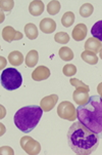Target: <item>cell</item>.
Here are the masks:
<instances>
[{"label": "cell", "instance_id": "obj_1", "mask_svg": "<svg viewBox=\"0 0 102 155\" xmlns=\"http://www.w3.org/2000/svg\"><path fill=\"white\" fill-rule=\"evenodd\" d=\"M99 139L100 138L95 133L80 121L73 123L67 133L69 145L78 155L93 153L99 145Z\"/></svg>", "mask_w": 102, "mask_h": 155}, {"label": "cell", "instance_id": "obj_2", "mask_svg": "<svg viewBox=\"0 0 102 155\" xmlns=\"http://www.w3.org/2000/svg\"><path fill=\"white\" fill-rule=\"evenodd\" d=\"M77 117L80 122L85 124L102 138V99L101 97L93 96L89 99L88 103L79 106L77 109Z\"/></svg>", "mask_w": 102, "mask_h": 155}, {"label": "cell", "instance_id": "obj_3", "mask_svg": "<svg viewBox=\"0 0 102 155\" xmlns=\"http://www.w3.org/2000/svg\"><path fill=\"white\" fill-rule=\"evenodd\" d=\"M43 109L38 105H29L23 107L14 114V124L23 133H30L40 121Z\"/></svg>", "mask_w": 102, "mask_h": 155}, {"label": "cell", "instance_id": "obj_4", "mask_svg": "<svg viewBox=\"0 0 102 155\" xmlns=\"http://www.w3.org/2000/svg\"><path fill=\"white\" fill-rule=\"evenodd\" d=\"M23 83L22 74L14 68H7L1 74V84L7 91H14Z\"/></svg>", "mask_w": 102, "mask_h": 155}, {"label": "cell", "instance_id": "obj_5", "mask_svg": "<svg viewBox=\"0 0 102 155\" xmlns=\"http://www.w3.org/2000/svg\"><path fill=\"white\" fill-rule=\"evenodd\" d=\"M57 114L61 119L76 120L77 119V109L69 101H63L57 107Z\"/></svg>", "mask_w": 102, "mask_h": 155}, {"label": "cell", "instance_id": "obj_6", "mask_svg": "<svg viewBox=\"0 0 102 155\" xmlns=\"http://www.w3.org/2000/svg\"><path fill=\"white\" fill-rule=\"evenodd\" d=\"M20 147L29 155H37L41 151L40 143L30 136H25L20 139Z\"/></svg>", "mask_w": 102, "mask_h": 155}, {"label": "cell", "instance_id": "obj_7", "mask_svg": "<svg viewBox=\"0 0 102 155\" xmlns=\"http://www.w3.org/2000/svg\"><path fill=\"white\" fill-rule=\"evenodd\" d=\"M2 38L6 42H12L14 40H20L23 38V33L14 30V28L10 27V26H7L2 30Z\"/></svg>", "mask_w": 102, "mask_h": 155}, {"label": "cell", "instance_id": "obj_8", "mask_svg": "<svg viewBox=\"0 0 102 155\" xmlns=\"http://www.w3.org/2000/svg\"><path fill=\"white\" fill-rule=\"evenodd\" d=\"M58 102V96L57 94H50L43 98L40 102V107L43 109V111L49 112L55 107L56 103Z\"/></svg>", "mask_w": 102, "mask_h": 155}, {"label": "cell", "instance_id": "obj_9", "mask_svg": "<svg viewBox=\"0 0 102 155\" xmlns=\"http://www.w3.org/2000/svg\"><path fill=\"white\" fill-rule=\"evenodd\" d=\"M73 99H74L75 103H77L80 106L85 105L86 103H88L89 99H90L89 91L85 88H76V91L73 94Z\"/></svg>", "mask_w": 102, "mask_h": 155}, {"label": "cell", "instance_id": "obj_10", "mask_svg": "<svg viewBox=\"0 0 102 155\" xmlns=\"http://www.w3.org/2000/svg\"><path fill=\"white\" fill-rule=\"evenodd\" d=\"M50 70L45 66H38L32 73V78L35 81H42L49 78Z\"/></svg>", "mask_w": 102, "mask_h": 155}, {"label": "cell", "instance_id": "obj_11", "mask_svg": "<svg viewBox=\"0 0 102 155\" xmlns=\"http://www.w3.org/2000/svg\"><path fill=\"white\" fill-rule=\"evenodd\" d=\"M39 28L43 33L45 34H51L55 31L56 29V23L55 21H53L52 19H49V18H45L40 22V25H39Z\"/></svg>", "mask_w": 102, "mask_h": 155}, {"label": "cell", "instance_id": "obj_12", "mask_svg": "<svg viewBox=\"0 0 102 155\" xmlns=\"http://www.w3.org/2000/svg\"><path fill=\"white\" fill-rule=\"evenodd\" d=\"M86 36H87V26L83 23L78 24L74 28V30H73L72 37L76 41H82L85 39Z\"/></svg>", "mask_w": 102, "mask_h": 155}, {"label": "cell", "instance_id": "obj_13", "mask_svg": "<svg viewBox=\"0 0 102 155\" xmlns=\"http://www.w3.org/2000/svg\"><path fill=\"white\" fill-rule=\"evenodd\" d=\"M84 46H85V51H93V52H95V54H97L102 48V42L100 40H98L97 38L91 37L86 41Z\"/></svg>", "mask_w": 102, "mask_h": 155}, {"label": "cell", "instance_id": "obj_14", "mask_svg": "<svg viewBox=\"0 0 102 155\" xmlns=\"http://www.w3.org/2000/svg\"><path fill=\"white\" fill-rule=\"evenodd\" d=\"M29 12L34 17H39L44 12V3L40 0H34L29 5Z\"/></svg>", "mask_w": 102, "mask_h": 155}, {"label": "cell", "instance_id": "obj_15", "mask_svg": "<svg viewBox=\"0 0 102 155\" xmlns=\"http://www.w3.org/2000/svg\"><path fill=\"white\" fill-rule=\"evenodd\" d=\"M38 61H39V54L37 51H35V49H32V51H29V54H27L26 60H25L26 65L30 68L35 67L36 65H37Z\"/></svg>", "mask_w": 102, "mask_h": 155}, {"label": "cell", "instance_id": "obj_16", "mask_svg": "<svg viewBox=\"0 0 102 155\" xmlns=\"http://www.w3.org/2000/svg\"><path fill=\"white\" fill-rule=\"evenodd\" d=\"M8 61L12 66H15V67L20 66L23 62V56L20 51H11L8 56Z\"/></svg>", "mask_w": 102, "mask_h": 155}, {"label": "cell", "instance_id": "obj_17", "mask_svg": "<svg viewBox=\"0 0 102 155\" xmlns=\"http://www.w3.org/2000/svg\"><path fill=\"white\" fill-rule=\"evenodd\" d=\"M25 34L29 39H31V40H34V39L37 38L39 32L35 24H33V23L27 24V25L25 26Z\"/></svg>", "mask_w": 102, "mask_h": 155}, {"label": "cell", "instance_id": "obj_18", "mask_svg": "<svg viewBox=\"0 0 102 155\" xmlns=\"http://www.w3.org/2000/svg\"><path fill=\"white\" fill-rule=\"evenodd\" d=\"M81 58H82L84 62L88 63L90 65H96L98 63V57L93 51H83L82 54H81Z\"/></svg>", "mask_w": 102, "mask_h": 155}, {"label": "cell", "instance_id": "obj_19", "mask_svg": "<svg viewBox=\"0 0 102 155\" xmlns=\"http://www.w3.org/2000/svg\"><path fill=\"white\" fill-rule=\"evenodd\" d=\"M59 57H60L61 60H63L65 62H70L74 59V52H73L72 49L67 46H62L60 49H59Z\"/></svg>", "mask_w": 102, "mask_h": 155}, {"label": "cell", "instance_id": "obj_20", "mask_svg": "<svg viewBox=\"0 0 102 155\" xmlns=\"http://www.w3.org/2000/svg\"><path fill=\"white\" fill-rule=\"evenodd\" d=\"M60 2L56 1V0H53V1H50L48 4H47V12L51 15H57L60 10Z\"/></svg>", "mask_w": 102, "mask_h": 155}, {"label": "cell", "instance_id": "obj_21", "mask_svg": "<svg viewBox=\"0 0 102 155\" xmlns=\"http://www.w3.org/2000/svg\"><path fill=\"white\" fill-rule=\"evenodd\" d=\"M75 22V15L72 12H67L63 15V17L61 18V24L62 26L65 28H69L74 24Z\"/></svg>", "mask_w": 102, "mask_h": 155}, {"label": "cell", "instance_id": "obj_22", "mask_svg": "<svg viewBox=\"0 0 102 155\" xmlns=\"http://www.w3.org/2000/svg\"><path fill=\"white\" fill-rule=\"evenodd\" d=\"M91 33H92L93 37L97 38L102 42V21H98L93 25L92 29H91Z\"/></svg>", "mask_w": 102, "mask_h": 155}, {"label": "cell", "instance_id": "obj_23", "mask_svg": "<svg viewBox=\"0 0 102 155\" xmlns=\"http://www.w3.org/2000/svg\"><path fill=\"white\" fill-rule=\"evenodd\" d=\"M94 7L92 4L90 3H84L82 6L80 7V15L83 18H88L93 14Z\"/></svg>", "mask_w": 102, "mask_h": 155}, {"label": "cell", "instance_id": "obj_24", "mask_svg": "<svg viewBox=\"0 0 102 155\" xmlns=\"http://www.w3.org/2000/svg\"><path fill=\"white\" fill-rule=\"evenodd\" d=\"M54 40L59 44H66L70 41V35L65 32H58L54 36Z\"/></svg>", "mask_w": 102, "mask_h": 155}, {"label": "cell", "instance_id": "obj_25", "mask_svg": "<svg viewBox=\"0 0 102 155\" xmlns=\"http://www.w3.org/2000/svg\"><path fill=\"white\" fill-rule=\"evenodd\" d=\"M62 72L67 77H72V76H74L77 73V67L73 64H66L63 67V69H62Z\"/></svg>", "mask_w": 102, "mask_h": 155}, {"label": "cell", "instance_id": "obj_26", "mask_svg": "<svg viewBox=\"0 0 102 155\" xmlns=\"http://www.w3.org/2000/svg\"><path fill=\"white\" fill-rule=\"evenodd\" d=\"M14 6V0H2L0 1V7H1V12H10Z\"/></svg>", "mask_w": 102, "mask_h": 155}, {"label": "cell", "instance_id": "obj_27", "mask_svg": "<svg viewBox=\"0 0 102 155\" xmlns=\"http://www.w3.org/2000/svg\"><path fill=\"white\" fill-rule=\"evenodd\" d=\"M70 84H72L73 86H75L76 88H85V89H88V91H90L89 86L87 84H85L83 81L79 80L78 78H70Z\"/></svg>", "mask_w": 102, "mask_h": 155}, {"label": "cell", "instance_id": "obj_28", "mask_svg": "<svg viewBox=\"0 0 102 155\" xmlns=\"http://www.w3.org/2000/svg\"><path fill=\"white\" fill-rule=\"evenodd\" d=\"M0 151H1V154H9V155H14V152L12 150L10 147H1V149H0Z\"/></svg>", "mask_w": 102, "mask_h": 155}, {"label": "cell", "instance_id": "obj_29", "mask_svg": "<svg viewBox=\"0 0 102 155\" xmlns=\"http://www.w3.org/2000/svg\"><path fill=\"white\" fill-rule=\"evenodd\" d=\"M97 93H98L99 94H102V82L99 83L98 86H97Z\"/></svg>", "mask_w": 102, "mask_h": 155}, {"label": "cell", "instance_id": "obj_30", "mask_svg": "<svg viewBox=\"0 0 102 155\" xmlns=\"http://www.w3.org/2000/svg\"><path fill=\"white\" fill-rule=\"evenodd\" d=\"M1 61L2 62H3V63H2V68H3V65H4V66H5V65H6V61H5V59H3V58H1Z\"/></svg>", "mask_w": 102, "mask_h": 155}, {"label": "cell", "instance_id": "obj_31", "mask_svg": "<svg viewBox=\"0 0 102 155\" xmlns=\"http://www.w3.org/2000/svg\"><path fill=\"white\" fill-rule=\"evenodd\" d=\"M99 56H100V59L102 60V48L100 49V51H99Z\"/></svg>", "mask_w": 102, "mask_h": 155}, {"label": "cell", "instance_id": "obj_32", "mask_svg": "<svg viewBox=\"0 0 102 155\" xmlns=\"http://www.w3.org/2000/svg\"><path fill=\"white\" fill-rule=\"evenodd\" d=\"M100 97H101V99H102V94H100Z\"/></svg>", "mask_w": 102, "mask_h": 155}]
</instances>
